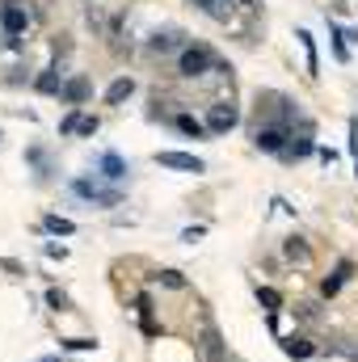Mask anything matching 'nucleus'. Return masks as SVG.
I'll return each mask as SVG.
<instances>
[{
	"label": "nucleus",
	"mask_w": 358,
	"mask_h": 362,
	"mask_svg": "<svg viewBox=\"0 0 358 362\" xmlns=\"http://www.w3.org/2000/svg\"><path fill=\"white\" fill-rule=\"evenodd\" d=\"M236 122H241V110H236L232 101H219V105H211V114H207V131H215V135L232 131Z\"/></svg>",
	"instance_id": "2"
},
{
	"label": "nucleus",
	"mask_w": 358,
	"mask_h": 362,
	"mask_svg": "<svg viewBox=\"0 0 358 362\" xmlns=\"http://www.w3.org/2000/svg\"><path fill=\"white\" fill-rule=\"evenodd\" d=\"M350 274H354V266H350V262H342L333 274H325V282H321V295H325V299H333V295H337V291L350 282Z\"/></svg>",
	"instance_id": "6"
},
{
	"label": "nucleus",
	"mask_w": 358,
	"mask_h": 362,
	"mask_svg": "<svg viewBox=\"0 0 358 362\" xmlns=\"http://www.w3.org/2000/svg\"><path fill=\"white\" fill-rule=\"evenodd\" d=\"M89 93H93V85H89V81H85V76H76V81H68V85L59 89V97H64L68 105H81V101H85Z\"/></svg>",
	"instance_id": "9"
},
{
	"label": "nucleus",
	"mask_w": 358,
	"mask_h": 362,
	"mask_svg": "<svg viewBox=\"0 0 358 362\" xmlns=\"http://www.w3.org/2000/svg\"><path fill=\"white\" fill-rule=\"evenodd\" d=\"M308 152H312V135L304 131L299 139H291V144H287V152H282V156H287V160H304Z\"/></svg>",
	"instance_id": "14"
},
{
	"label": "nucleus",
	"mask_w": 358,
	"mask_h": 362,
	"mask_svg": "<svg viewBox=\"0 0 358 362\" xmlns=\"http://www.w3.org/2000/svg\"><path fill=\"white\" fill-rule=\"evenodd\" d=\"M169 47H178L173 34H156V38H152V51H169Z\"/></svg>",
	"instance_id": "22"
},
{
	"label": "nucleus",
	"mask_w": 358,
	"mask_h": 362,
	"mask_svg": "<svg viewBox=\"0 0 358 362\" xmlns=\"http://www.w3.org/2000/svg\"><path fill=\"white\" fill-rule=\"evenodd\" d=\"M47 303H51V312H68V295H64V291H55V286L47 291Z\"/></svg>",
	"instance_id": "20"
},
{
	"label": "nucleus",
	"mask_w": 358,
	"mask_h": 362,
	"mask_svg": "<svg viewBox=\"0 0 358 362\" xmlns=\"http://www.w3.org/2000/svg\"><path fill=\"white\" fill-rule=\"evenodd\" d=\"M258 303H262L266 312H278V308H282V295H278L274 286H258Z\"/></svg>",
	"instance_id": "17"
},
{
	"label": "nucleus",
	"mask_w": 358,
	"mask_h": 362,
	"mask_svg": "<svg viewBox=\"0 0 358 362\" xmlns=\"http://www.w3.org/2000/svg\"><path fill=\"white\" fill-rule=\"evenodd\" d=\"M72 189H76V194H81V198H89V202H97V206H118V202H122V194H118V189H101V185H97V181H72Z\"/></svg>",
	"instance_id": "3"
},
{
	"label": "nucleus",
	"mask_w": 358,
	"mask_h": 362,
	"mask_svg": "<svg viewBox=\"0 0 358 362\" xmlns=\"http://www.w3.org/2000/svg\"><path fill=\"white\" fill-rule=\"evenodd\" d=\"M47 257H59V262H64V257H68V249H64V245H47Z\"/></svg>",
	"instance_id": "26"
},
{
	"label": "nucleus",
	"mask_w": 358,
	"mask_h": 362,
	"mask_svg": "<svg viewBox=\"0 0 358 362\" xmlns=\"http://www.w3.org/2000/svg\"><path fill=\"white\" fill-rule=\"evenodd\" d=\"M97 165H101V173H105L110 181H122V177H127V160H122L118 152H105Z\"/></svg>",
	"instance_id": "10"
},
{
	"label": "nucleus",
	"mask_w": 358,
	"mask_h": 362,
	"mask_svg": "<svg viewBox=\"0 0 358 362\" xmlns=\"http://www.w3.org/2000/svg\"><path fill=\"white\" fill-rule=\"evenodd\" d=\"M198 350H202V358L207 362H228V350H224V337L207 325L202 329V337H198Z\"/></svg>",
	"instance_id": "5"
},
{
	"label": "nucleus",
	"mask_w": 358,
	"mask_h": 362,
	"mask_svg": "<svg viewBox=\"0 0 358 362\" xmlns=\"http://www.w3.org/2000/svg\"><path fill=\"white\" fill-rule=\"evenodd\" d=\"M76 135H97V118H81L76 122Z\"/></svg>",
	"instance_id": "25"
},
{
	"label": "nucleus",
	"mask_w": 358,
	"mask_h": 362,
	"mask_svg": "<svg viewBox=\"0 0 358 362\" xmlns=\"http://www.w3.org/2000/svg\"><path fill=\"white\" fill-rule=\"evenodd\" d=\"M38 89H42V93H59V89H64V85H59V76H55V68H51L47 76H38Z\"/></svg>",
	"instance_id": "21"
},
{
	"label": "nucleus",
	"mask_w": 358,
	"mask_h": 362,
	"mask_svg": "<svg viewBox=\"0 0 358 362\" xmlns=\"http://www.w3.org/2000/svg\"><path fill=\"white\" fill-rule=\"evenodd\" d=\"M282 350H287V358H312V354H316V346H312V341H304V337H287V341H282Z\"/></svg>",
	"instance_id": "13"
},
{
	"label": "nucleus",
	"mask_w": 358,
	"mask_h": 362,
	"mask_svg": "<svg viewBox=\"0 0 358 362\" xmlns=\"http://www.w3.org/2000/svg\"><path fill=\"white\" fill-rule=\"evenodd\" d=\"M178 131H181V135H194V139H202V135H207V122H198L194 114H178Z\"/></svg>",
	"instance_id": "15"
},
{
	"label": "nucleus",
	"mask_w": 358,
	"mask_h": 362,
	"mask_svg": "<svg viewBox=\"0 0 358 362\" xmlns=\"http://www.w3.org/2000/svg\"><path fill=\"white\" fill-rule=\"evenodd\" d=\"M0 25H4V34H8V38H17V34L25 30V8L4 4V8H0Z\"/></svg>",
	"instance_id": "8"
},
{
	"label": "nucleus",
	"mask_w": 358,
	"mask_h": 362,
	"mask_svg": "<svg viewBox=\"0 0 358 362\" xmlns=\"http://www.w3.org/2000/svg\"><path fill=\"white\" fill-rule=\"evenodd\" d=\"M131 93H135V81H131V76H118V81L105 89V101H110V105H122Z\"/></svg>",
	"instance_id": "11"
},
{
	"label": "nucleus",
	"mask_w": 358,
	"mask_h": 362,
	"mask_svg": "<svg viewBox=\"0 0 358 362\" xmlns=\"http://www.w3.org/2000/svg\"><path fill=\"white\" fill-rule=\"evenodd\" d=\"M47 362H55V358H47Z\"/></svg>",
	"instance_id": "27"
},
{
	"label": "nucleus",
	"mask_w": 358,
	"mask_h": 362,
	"mask_svg": "<svg viewBox=\"0 0 358 362\" xmlns=\"http://www.w3.org/2000/svg\"><path fill=\"white\" fill-rule=\"evenodd\" d=\"M253 144H258L262 152H287V135H282V127H262V131L253 135Z\"/></svg>",
	"instance_id": "7"
},
{
	"label": "nucleus",
	"mask_w": 358,
	"mask_h": 362,
	"mask_svg": "<svg viewBox=\"0 0 358 362\" xmlns=\"http://www.w3.org/2000/svg\"><path fill=\"white\" fill-rule=\"evenodd\" d=\"M156 165L178 169V173H202V169H207V165H202L198 156H190V152H156Z\"/></svg>",
	"instance_id": "4"
},
{
	"label": "nucleus",
	"mask_w": 358,
	"mask_h": 362,
	"mask_svg": "<svg viewBox=\"0 0 358 362\" xmlns=\"http://www.w3.org/2000/svg\"><path fill=\"white\" fill-rule=\"evenodd\" d=\"M76 122H81V114H76V110H72V114H68V118H64V122H59V131H64V135H76Z\"/></svg>",
	"instance_id": "23"
},
{
	"label": "nucleus",
	"mask_w": 358,
	"mask_h": 362,
	"mask_svg": "<svg viewBox=\"0 0 358 362\" xmlns=\"http://www.w3.org/2000/svg\"><path fill=\"white\" fill-rule=\"evenodd\" d=\"M282 253H287L291 262H299V266H308V262H312V249H308V245H304L299 236H291V240L282 245Z\"/></svg>",
	"instance_id": "12"
},
{
	"label": "nucleus",
	"mask_w": 358,
	"mask_h": 362,
	"mask_svg": "<svg viewBox=\"0 0 358 362\" xmlns=\"http://www.w3.org/2000/svg\"><path fill=\"white\" fill-rule=\"evenodd\" d=\"M64 346H68V350H93L97 341H93V337H72V341H64Z\"/></svg>",
	"instance_id": "24"
},
{
	"label": "nucleus",
	"mask_w": 358,
	"mask_h": 362,
	"mask_svg": "<svg viewBox=\"0 0 358 362\" xmlns=\"http://www.w3.org/2000/svg\"><path fill=\"white\" fill-rule=\"evenodd\" d=\"M47 232H55V236H76V223L72 219H59V215H47V223H42Z\"/></svg>",
	"instance_id": "16"
},
{
	"label": "nucleus",
	"mask_w": 358,
	"mask_h": 362,
	"mask_svg": "<svg viewBox=\"0 0 358 362\" xmlns=\"http://www.w3.org/2000/svg\"><path fill=\"white\" fill-rule=\"evenodd\" d=\"M207 68H211V51H207V47H185V51H181V59H178L181 76L194 81V76H202Z\"/></svg>",
	"instance_id": "1"
},
{
	"label": "nucleus",
	"mask_w": 358,
	"mask_h": 362,
	"mask_svg": "<svg viewBox=\"0 0 358 362\" xmlns=\"http://www.w3.org/2000/svg\"><path fill=\"white\" fill-rule=\"evenodd\" d=\"M156 278H161V282H165L169 291H181V286H185V278H181V270H161Z\"/></svg>",
	"instance_id": "19"
},
{
	"label": "nucleus",
	"mask_w": 358,
	"mask_h": 362,
	"mask_svg": "<svg viewBox=\"0 0 358 362\" xmlns=\"http://www.w3.org/2000/svg\"><path fill=\"white\" fill-rule=\"evenodd\" d=\"M207 17H228V8H232V0H194Z\"/></svg>",
	"instance_id": "18"
}]
</instances>
